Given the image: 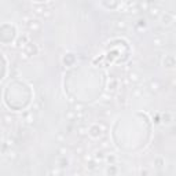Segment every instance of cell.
I'll return each mask as SVG.
<instances>
[{
  "label": "cell",
  "mask_w": 176,
  "mask_h": 176,
  "mask_svg": "<svg viewBox=\"0 0 176 176\" xmlns=\"http://www.w3.org/2000/svg\"><path fill=\"white\" fill-rule=\"evenodd\" d=\"M26 28H28L31 32L36 33V32H40V29H41V23L39 22L37 19H29V21L26 22Z\"/></svg>",
  "instance_id": "1"
},
{
  "label": "cell",
  "mask_w": 176,
  "mask_h": 176,
  "mask_svg": "<svg viewBox=\"0 0 176 176\" xmlns=\"http://www.w3.org/2000/svg\"><path fill=\"white\" fill-rule=\"evenodd\" d=\"M88 133L91 135V138H100V135L103 133V131L100 130V127H99V124H96V125H92L91 128L88 130Z\"/></svg>",
  "instance_id": "2"
},
{
  "label": "cell",
  "mask_w": 176,
  "mask_h": 176,
  "mask_svg": "<svg viewBox=\"0 0 176 176\" xmlns=\"http://www.w3.org/2000/svg\"><path fill=\"white\" fill-rule=\"evenodd\" d=\"M147 13H149L150 18L157 19L158 17H161V8L158 7V6H150V8L147 10Z\"/></svg>",
  "instance_id": "3"
},
{
  "label": "cell",
  "mask_w": 176,
  "mask_h": 176,
  "mask_svg": "<svg viewBox=\"0 0 176 176\" xmlns=\"http://www.w3.org/2000/svg\"><path fill=\"white\" fill-rule=\"evenodd\" d=\"M160 83L157 81V80H151L150 83H149V85H147V90L151 92V94H157V92L160 91Z\"/></svg>",
  "instance_id": "4"
},
{
  "label": "cell",
  "mask_w": 176,
  "mask_h": 176,
  "mask_svg": "<svg viewBox=\"0 0 176 176\" xmlns=\"http://www.w3.org/2000/svg\"><path fill=\"white\" fill-rule=\"evenodd\" d=\"M128 80L131 81V84H138V83H140V76L136 72H130L128 73Z\"/></svg>",
  "instance_id": "5"
},
{
  "label": "cell",
  "mask_w": 176,
  "mask_h": 176,
  "mask_svg": "<svg viewBox=\"0 0 176 176\" xmlns=\"http://www.w3.org/2000/svg\"><path fill=\"white\" fill-rule=\"evenodd\" d=\"M173 19H175L173 13H165V14L162 15V22H164V25H169V23H172L173 22Z\"/></svg>",
  "instance_id": "6"
},
{
  "label": "cell",
  "mask_w": 176,
  "mask_h": 176,
  "mask_svg": "<svg viewBox=\"0 0 176 176\" xmlns=\"http://www.w3.org/2000/svg\"><path fill=\"white\" fill-rule=\"evenodd\" d=\"M150 6H151V3L149 0H140L138 4V10L139 11H147L150 8Z\"/></svg>",
  "instance_id": "7"
},
{
  "label": "cell",
  "mask_w": 176,
  "mask_h": 176,
  "mask_svg": "<svg viewBox=\"0 0 176 176\" xmlns=\"http://www.w3.org/2000/svg\"><path fill=\"white\" fill-rule=\"evenodd\" d=\"M92 158H94V161L95 162H98V161H103L105 160V153H103V150H96L95 151V154L92 155Z\"/></svg>",
  "instance_id": "8"
},
{
  "label": "cell",
  "mask_w": 176,
  "mask_h": 176,
  "mask_svg": "<svg viewBox=\"0 0 176 176\" xmlns=\"http://www.w3.org/2000/svg\"><path fill=\"white\" fill-rule=\"evenodd\" d=\"M114 25H116V29H118V31H127V28H128V25H127V22L124 19L116 21Z\"/></svg>",
  "instance_id": "9"
},
{
  "label": "cell",
  "mask_w": 176,
  "mask_h": 176,
  "mask_svg": "<svg viewBox=\"0 0 176 176\" xmlns=\"http://www.w3.org/2000/svg\"><path fill=\"white\" fill-rule=\"evenodd\" d=\"M118 88V81H117V78H112L110 80V83H109V92H114Z\"/></svg>",
  "instance_id": "10"
},
{
  "label": "cell",
  "mask_w": 176,
  "mask_h": 176,
  "mask_svg": "<svg viewBox=\"0 0 176 176\" xmlns=\"http://www.w3.org/2000/svg\"><path fill=\"white\" fill-rule=\"evenodd\" d=\"M87 133H88V128H87L85 125H78V127H77V135H78V136L83 138Z\"/></svg>",
  "instance_id": "11"
},
{
  "label": "cell",
  "mask_w": 176,
  "mask_h": 176,
  "mask_svg": "<svg viewBox=\"0 0 176 176\" xmlns=\"http://www.w3.org/2000/svg\"><path fill=\"white\" fill-rule=\"evenodd\" d=\"M143 95V88L142 87H135V88H132V96L133 98H139V96H142Z\"/></svg>",
  "instance_id": "12"
},
{
  "label": "cell",
  "mask_w": 176,
  "mask_h": 176,
  "mask_svg": "<svg viewBox=\"0 0 176 176\" xmlns=\"http://www.w3.org/2000/svg\"><path fill=\"white\" fill-rule=\"evenodd\" d=\"M1 121L6 124V125H11V124H13V121H14V118H13V116L4 114V116H1Z\"/></svg>",
  "instance_id": "13"
},
{
  "label": "cell",
  "mask_w": 176,
  "mask_h": 176,
  "mask_svg": "<svg viewBox=\"0 0 176 176\" xmlns=\"http://www.w3.org/2000/svg\"><path fill=\"white\" fill-rule=\"evenodd\" d=\"M7 157H8V160H11V161H15L17 158H18V153H17L14 149H10L7 151Z\"/></svg>",
  "instance_id": "14"
},
{
  "label": "cell",
  "mask_w": 176,
  "mask_h": 176,
  "mask_svg": "<svg viewBox=\"0 0 176 176\" xmlns=\"http://www.w3.org/2000/svg\"><path fill=\"white\" fill-rule=\"evenodd\" d=\"M112 99H113L112 92H107V94H103V95H102V102H103V103H110Z\"/></svg>",
  "instance_id": "15"
},
{
  "label": "cell",
  "mask_w": 176,
  "mask_h": 176,
  "mask_svg": "<svg viewBox=\"0 0 176 176\" xmlns=\"http://www.w3.org/2000/svg\"><path fill=\"white\" fill-rule=\"evenodd\" d=\"M153 44H154V47H162L165 44V40L162 37H155L153 40Z\"/></svg>",
  "instance_id": "16"
},
{
  "label": "cell",
  "mask_w": 176,
  "mask_h": 176,
  "mask_svg": "<svg viewBox=\"0 0 176 176\" xmlns=\"http://www.w3.org/2000/svg\"><path fill=\"white\" fill-rule=\"evenodd\" d=\"M117 102H118L120 105H125L127 99H125V94H124V92H121V94L117 95Z\"/></svg>",
  "instance_id": "17"
},
{
  "label": "cell",
  "mask_w": 176,
  "mask_h": 176,
  "mask_svg": "<svg viewBox=\"0 0 176 176\" xmlns=\"http://www.w3.org/2000/svg\"><path fill=\"white\" fill-rule=\"evenodd\" d=\"M85 107L83 103H80V102H77V103H74V112L76 113H80V112H84Z\"/></svg>",
  "instance_id": "18"
},
{
  "label": "cell",
  "mask_w": 176,
  "mask_h": 176,
  "mask_svg": "<svg viewBox=\"0 0 176 176\" xmlns=\"http://www.w3.org/2000/svg\"><path fill=\"white\" fill-rule=\"evenodd\" d=\"M43 18H44V19H51V18H52V11H51V10H44V13H43Z\"/></svg>",
  "instance_id": "19"
},
{
  "label": "cell",
  "mask_w": 176,
  "mask_h": 176,
  "mask_svg": "<svg viewBox=\"0 0 176 176\" xmlns=\"http://www.w3.org/2000/svg\"><path fill=\"white\" fill-rule=\"evenodd\" d=\"M29 56H31V55H29V54L26 52L25 50H23V51H21V52H19V58H21L22 61H28V59H29Z\"/></svg>",
  "instance_id": "20"
},
{
  "label": "cell",
  "mask_w": 176,
  "mask_h": 176,
  "mask_svg": "<svg viewBox=\"0 0 176 176\" xmlns=\"http://www.w3.org/2000/svg\"><path fill=\"white\" fill-rule=\"evenodd\" d=\"M25 120H26V123H28V124H33V123H35V116H33V113H29V114L25 117Z\"/></svg>",
  "instance_id": "21"
},
{
  "label": "cell",
  "mask_w": 176,
  "mask_h": 176,
  "mask_svg": "<svg viewBox=\"0 0 176 176\" xmlns=\"http://www.w3.org/2000/svg\"><path fill=\"white\" fill-rule=\"evenodd\" d=\"M74 153H76L77 155H83V154L85 153V151H84V147H83V146H77L76 149H74Z\"/></svg>",
  "instance_id": "22"
},
{
  "label": "cell",
  "mask_w": 176,
  "mask_h": 176,
  "mask_svg": "<svg viewBox=\"0 0 176 176\" xmlns=\"http://www.w3.org/2000/svg\"><path fill=\"white\" fill-rule=\"evenodd\" d=\"M95 168H96V164H95L94 160L90 161V162H87V169H88V171H94Z\"/></svg>",
  "instance_id": "23"
},
{
  "label": "cell",
  "mask_w": 176,
  "mask_h": 176,
  "mask_svg": "<svg viewBox=\"0 0 176 176\" xmlns=\"http://www.w3.org/2000/svg\"><path fill=\"white\" fill-rule=\"evenodd\" d=\"M66 118H69V120H74L76 118V112L74 110H70L66 113Z\"/></svg>",
  "instance_id": "24"
},
{
  "label": "cell",
  "mask_w": 176,
  "mask_h": 176,
  "mask_svg": "<svg viewBox=\"0 0 176 176\" xmlns=\"http://www.w3.org/2000/svg\"><path fill=\"white\" fill-rule=\"evenodd\" d=\"M83 160H84V162H90V161H92L94 158H92V154H87V153H84L83 155Z\"/></svg>",
  "instance_id": "25"
},
{
  "label": "cell",
  "mask_w": 176,
  "mask_h": 176,
  "mask_svg": "<svg viewBox=\"0 0 176 176\" xmlns=\"http://www.w3.org/2000/svg\"><path fill=\"white\" fill-rule=\"evenodd\" d=\"M43 13H44V7H36L35 8V14L39 17L43 15Z\"/></svg>",
  "instance_id": "26"
},
{
  "label": "cell",
  "mask_w": 176,
  "mask_h": 176,
  "mask_svg": "<svg viewBox=\"0 0 176 176\" xmlns=\"http://www.w3.org/2000/svg\"><path fill=\"white\" fill-rule=\"evenodd\" d=\"M105 158H107V161H109V162H112V164L116 161L114 154H112V155H110V154H107V155H105Z\"/></svg>",
  "instance_id": "27"
},
{
  "label": "cell",
  "mask_w": 176,
  "mask_h": 176,
  "mask_svg": "<svg viewBox=\"0 0 176 176\" xmlns=\"http://www.w3.org/2000/svg\"><path fill=\"white\" fill-rule=\"evenodd\" d=\"M14 143H15V140H14V139H7V140H6V145H7L8 147H13V146H14Z\"/></svg>",
  "instance_id": "28"
},
{
  "label": "cell",
  "mask_w": 176,
  "mask_h": 176,
  "mask_svg": "<svg viewBox=\"0 0 176 176\" xmlns=\"http://www.w3.org/2000/svg\"><path fill=\"white\" fill-rule=\"evenodd\" d=\"M59 164H61V165H59L61 168H65V167H68V160H65V158H63V160L59 161Z\"/></svg>",
  "instance_id": "29"
},
{
  "label": "cell",
  "mask_w": 176,
  "mask_h": 176,
  "mask_svg": "<svg viewBox=\"0 0 176 176\" xmlns=\"http://www.w3.org/2000/svg\"><path fill=\"white\" fill-rule=\"evenodd\" d=\"M123 84H124V87H127V85L131 84V81L128 80V77H124V78H123Z\"/></svg>",
  "instance_id": "30"
},
{
  "label": "cell",
  "mask_w": 176,
  "mask_h": 176,
  "mask_svg": "<svg viewBox=\"0 0 176 176\" xmlns=\"http://www.w3.org/2000/svg\"><path fill=\"white\" fill-rule=\"evenodd\" d=\"M59 153H61V154H66V153H68V147L62 146L61 149H59Z\"/></svg>",
  "instance_id": "31"
},
{
  "label": "cell",
  "mask_w": 176,
  "mask_h": 176,
  "mask_svg": "<svg viewBox=\"0 0 176 176\" xmlns=\"http://www.w3.org/2000/svg\"><path fill=\"white\" fill-rule=\"evenodd\" d=\"M138 22H139V23H138L139 26H143V28L146 26V19H139Z\"/></svg>",
  "instance_id": "32"
},
{
  "label": "cell",
  "mask_w": 176,
  "mask_h": 176,
  "mask_svg": "<svg viewBox=\"0 0 176 176\" xmlns=\"http://www.w3.org/2000/svg\"><path fill=\"white\" fill-rule=\"evenodd\" d=\"M164 120H165L164 123H169V121H171V116H169L168 113H167V114L164 116Z\"/></svg>",
  "instance_id": "33"
},
{
  "label": "cell",
  "mask_w": 176,
  "mask_h": 176,
  "mask_svg": "<svg viewBox=\"0 0 176 176\" xmlns=\"http://www.w3.org/2000/svg\"><path fill=\"white\" fill-rule=\"evenodd\" d=\"M155 164H157V167H162V164H164V162H162V160H161V158H157V160H155Z\"/></svg>",
  "instance_id": "34"
},
{
  "label": "cell",
  "mask_w": 176,
  "mask_h": 176,
  "mask_svg": "<svg viewBox=\"0 0 176 176\" xmlns=\"http://www.w3.org/2000/svg\"><path fill=\"white\" fill-rule=\"evenodd\" d=\"M51 173H52V175H59V173H61V171H59V169H52V171H51Z\"/></svg>",
  "instance_id": "35"
},
{
  "label": "cell",
  "mask_w": 176,
  "mask_h": 176,
  "mask_svg": "<svg viewBox=\"0 0 176 176\" xmlns=\"http://www.w3.org/2000/svg\"><path fill=\"white\" fill-rule=\"evenodd\" d=\"M107 173H116V169L114 168H109L107 169Z\"/></svg>",
  "instance_id": "36"
},
{
  "label": "cell",
  "mask_w": 176,
  "mask_h": 176,
  "mask_svg": "<svg viewBox=\"0 0 176 176\" xmlns=\"http://www.w3.org/2000/svg\"><path fill=\"white\" fill-rule=\"evenodd\" d=\"M149 1H150V3H151V1H153V0H149ZM154 1H157V0H154Z\"/></svg>",
  "instance_id": "37"
},
{
  "label": "cell",
  "mask_w": 176,
  "mask_h": 176,
  "mask_svg": "<svg viewBox=\"0 0 176 176\" xmlns=\"http://www.w3.org/2000/svg\"><path fill=\"white\" fill-rule=\"evenodd\" d=\"M0 123H1V116H0Z\"/></svg>",
  "instance_id": "38"
}]
</instances>
